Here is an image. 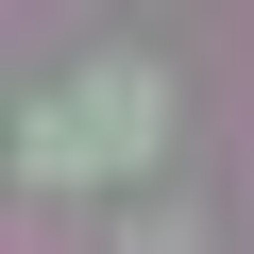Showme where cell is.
Wrapping results in <instances>:
<instances>
[{
  "label": "cell",
  "mask_w": 254,
  "mask_h": 254,
  "mask_svg": "<svg viewBox=\"0 0 254 254\" xmlns=\"http://www.w3.org/2000/svg\"><path fill=\"white\" fill-rule=\"evenodd\" d=\"M153 136H170V68L153 51H85L51 85V119H34V170H153Z\"/></svg>",
  "instance_id": "6da1fadb"
}]
</instances>
